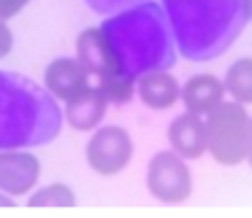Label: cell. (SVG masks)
Wrapping results in <instances>:
<instances>
[{
    "label": "cell",
    "mask_w": 252,
    "mask_h": 218,
    "mask_svg": "<svg viewBox=\"0 0 252 218\" xmlns=\"http://www.w3.org/2000/svg\"><path fill=\"white\" fill-rule=\"evenodd\" d=\"M123 76L136 82L148 71L172 69L176 65V43L167 16L154 0L112 14L100 25Z\"/></svg>",
    "instance_id": "6da1fadb"
},
{
    "label": "cell",
    "mask_w": 252,
    "mask_h": 218,
    "mask_svg": "<svg viewBox=\"0 0 252 218\" xmlns=\"http://www.w3.org/2000/svg\"><path fill=\"white\" fill-rule=\"evenodd\" d=\"M161 7L176 52L192 62L225 54L248 20L246 0H163Z\"/></svg>",
    "instance_id": "7a4b0ae2"
},
{
    "label": "cell",
    "mask_w": 252,
    "mask_h": 218,
    "mask_svg": "<svg viewBox=\"0 0 252 218\" xmlns=\"http://www.w3.org/2000/svg\"><path fill=\"white\" fill-rule=\"evenodd\" d=\"M63 129V111L45 87L0 69V149L43 147Z\"/></svg>",
    "instance_id": "3957f363"
},
{
    "label": "cell",
    "mask_w": 252,
    "mask_h": 218,
    "mask_svg": "<svg viewBox=\"0 0 252 218\" xmlns=\"http://www.w3.org/2000/svg\"><path fill=\"white\" fill-rule=\"evenodd\" d=\"M76 58L85 67L92 81H96V87L105 94L107 103L125 105L134 98L136 82L121 74L114 52L100 27H87L78 33Z\"/></svg>",
    "instance_id": "277c9868"
},
{
    "label": "cell",
    "mask_w": 252,
    "mask_h": 218,
    "mask_svg": "<svg viewBox=\"0 0 252 218\" xmlns=\"http://www.w3.org/2000/svg\"><path fill=\"white\" fill-rule=\"evenodd\" d=\"M248 116L246 105L219 103L208 114L205 120V142L208 152L219 165L234 167L246 161V138H248Z\"/></svg>",
    "instance_id": "5b68a950"
},
{
    "label": "cell",
    "mask_w": 252,
    "mask_h": 218,
    "mask_svg": "<svg viewBox=\"0 0 252 218\" xmlns=\"http://www.w3.org/2000/svg\"><path fill=\"white\" fill-rule=\"evenodd\" d=\"M148 191L165 205H179L190 198L194 183L188 163L174 152H157L148 165Z\"/></svg>",
    "instance_id": "8992f818"
},
{
    "label": "cell",
    "mask_w": 252,
    "mask_h": 218,
    "mask_svg": "<svg viewBox=\"0 0 252 218\" xmlns=\"http://www.w3.org/2000/svg\"><path fill=\"white\" fill-rule=\"evenodd\" d=\"M134 156V140L121 125L98 127L87 140V165L98 176H116L129 165Z\"/></svg>",
    "instance_id": "52a82bcc"
},
{
    "label": "cell",
    "mask_w": 252,
    "mask_h": 218,
    "mask_svg": "<svg viewBox=\"0 0 252 218\" xmlns=\"http://www.w3.org/2000/svg\"><path fill=\"white\" fill-rule=\"evenodd\" d=\"M40 161L23 149H0V191L9 196L32 194L40 178Z\"/></svg>",
    "instance_id": "ba28073f"
},
{
    "label": "cell",
    "mask_w": 252,
    "mask_h": 218,
    "mask_svg": "<svg viewBox=\"0 0 252 218\" xmlns=\"http://www.w3.org/2000/svg\"><path fill=\"white\" fill-rule=\"evenodd\" d=\"M107 98L96 85L83 87L78 94H74L69 100H65V111L63 118L69 123L71 129L76 132H92L103 123L107 114Z\"/></svg>",
    "instance_id": "9c48e42d"
},
{
    "label": "cell",
    "mask_w": 252,
    "mask_h": 218,
    "mask_svg": "<svg viewBox=\"0 0 252 218\" xmlns=\"http://www.w3.org/2000/svg\"><path fill=\"white\" fill-rule=\"evenodd\" d=\"M167 142L172 152L179 154L183 161H199L208 152L205 142V120L199 114H179L167 127Z\"/></svg>",
    "instance_id": "30bf717a"
},
{
    "label": "cell",
    "mask_w": 252,
    "mask_h": 218,
    "mask_svg": "<svg viewBox=\"0 0 252 218\" xmlns=\"http://www.w3.org/2000/svg\"><path fill=\"white\" fill-rule=\"evenodd\" d=\"M92 82L85 67L74 56H61L52 60L45 69V89L58 100H69L74 94Z\"/></svg>",
    "instance_id": "8fae6325"
},
{
    "label": "cell",
    "mask_w": 252,
    "mask_h": 218,
    "mask_svg": "<svg viewBox=\"0 0 252 218\" xmlns=\"http://www.w3.org/2000/svg\"><path fill=\"white\" fill-rule=\"evenodd\" d=\"M136 94L150 109H170L181 98V85L167 69L148 71L136 78Z\"/></svg>",
    "instance_id": "7c38bea8"
},
{
    "label": "cell",
    "mask_w": 252,
    "mask_h": 218,
    "mask_svg": "<svg viewBox=\"0 0 252 218\" xmlns=\"http://www.w3.org/2000/svg\"><path fill=\"white\" fill-rule=\"evenodd\" d=\"M225 87L223 81L214 74H196L181 87V98L188 111L199 116H208L219 103H223Z\"/></svg>",
    "instance_id": "4fadbf2b"
},
{
    "label": "cell",
    "mask_w": 252,
    "mask_h": 218,
    "mask_svg": "<svg viewBox=\"0 0 252 218\" xmlns=\"http://www.w3.org/2000/svg\"><path fill=\"white\" fill-rule=\"evenodd\" d=\"M223 87L237 103L252 105V58H239L228 67Z\"/></svg>",
    "instance_id": "5bb4252c"
},
{
    "label": "cell",
    "mask_w": 252,
    "mask_h": 218,
    "mask_svg": "<svg viewBox=\"0 0 252 218\" xmlns=\"http://www.w3.org/2000/svg\"><path fill=\"white\" fill-rule=\"evenodd\" d=\"M27 205L29 207H74L76 196H74V190L65 183H52V185L29 194Z\"/></svg>",
    "instance_id": "9a60e30c"
},
{
    "label": "cell",
    "mask_w": 252,
    "mask_h": 218,
    "mask_svg": "<svg viewBox=\"0 0 252 218\" xmlns=\"http://www.w3.org/2000/svg\"><path fill=\"white\" fill-rule=\"evenodd\" d=\"M92 11H96L98 16H112L119 14V11L127 9V7H134L143 0H83Z\"/></svg>",
    "instance_id": "2e32d148"
},
{
    "label": "cell",
    "mask_w": 252,
    "mask_h": 218,
    "mask_svg": "<svg viewBox=\"0 0 252 218\" xmlns=\"http://www.w3.org/2000/svg\"><path fill=\"white\" fill-rule=\"evenodd\" d=\"M29 5V0H0V20H11Z\"/></svg>",
    "instance_id": "e0dca14e"
},
{
    "label": "cell",
    "mask_w": 252,
    "mask_h": 218,
    "mask_svg": "<svg viewBox=\"0 0 252 218\" xmlns=\"http://www.w3.org/2000/svg\"><path fill=\"white\" fill-rule=\"evenodd\" d=\"M11 49H14V33L7 27V20H0V58L9 56Z\"/></svg>",
    "instance_id": "ac0fdd59"
},
{
    "label": "cell",
    "mask_w": 252,
    "mask_h": 218,
    "mask_svg": "<svg viewBox=\"0 0 252 218\" xmlns=\"http://www.w3.org/2000/svg\"><path fill=\"white\" fill-rule=\"evenodd\" d=\"M246 161L252 167V118L248 120V138H246Z\"/></svg>",
    "instance_id": "d6986e66"
},
{
    "label": "cell",
    "mask_w": 252,
    "mask_h": 218,
    "mask_svg": "<svg viewBox=\"0 0 252 218\" xmlns=\"http://www.w3.org/2000/svg\"><path fill=\"white\" fill-rule=\"evenodd\" d=\"M16 198L9 194H5V191H0V207H16Z\"/></svg>",
    "instance_id": "ffe728a7"
},
{
    "label": "cell",
    "mask_w": 252,
    "mask_h": 218,
    "mask_svg": "<svg viewBox=\"0 0 252 218\" xmlns=\"http://www.w3.org/2000/svg\"><path fill=\"white\" fill-rule=\"evenodd\" d=\"M246 16L248 20H252V0H246Z\"/></svg>",
    "instance_id": "44dd1931"
}]
</instances>
